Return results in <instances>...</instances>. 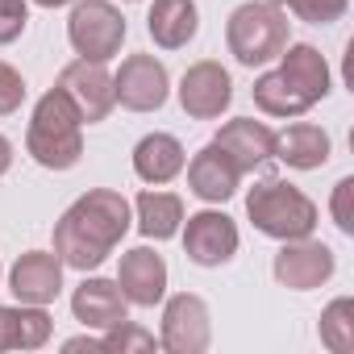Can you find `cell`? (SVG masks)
Returning <instances> with one entry per match:
<instances>
[{"mask_svg":"<svg viewBox=\"0 0 354 354\" xmlns=\"http://www.w3.org/2000/svg\"><path fill=\"white\" fill-rule=\"evenodd\" d=\"M133 209L121 192L113 188H92L84 192L59 221H55V254L71 271H96L129 234Z\"/></svg>","mask_w":354,"mask_h":354,"instance_id":"1","label":"cell"},{"mask_svg":"<svg viewBox=\"0 0 354 354\" xmlns=\"http://www.w3.org/2000/svg\"><path fill=\"white\" fill-rule=\"evenodd\" d=\"M26 150L38 167L46 171H71L84 154V117L75 113V104L67 100L63 88H50L30 117L26 129Z\"/></svg>","mask_w":354,"mask_h":354,"instance_id":"2","label":"cell"},{"mask_svg":"<svg viewBox=\"0 0 354 354\" xmlns=\"http://www.w3.org/2000/svg\"><path fill=\"white\" fill-rule=\"evenodd\" d=\"M246 217L275 242H296L317 230V205L288 180H259L246 196Z\"/></svg>","mask_w":354,"mask_h":354,"instance_id":"3","label":"cell"},{"mask_svg":"<svg viewBox=\"0 0 354 354\" xmlns=\"http://www.w3.org/2000/svg\"><path fill=\"white\" fill-rule=\"evenodd\" d=\"M225 42L242 67H263V63L279 59L288 46V13L267 5V0L238 5L225 21Z\"/></svg>","mask_w":354,"mask_h":354,"instance_id":"4","label":"cell"},{"mask_svg":"<svg viewBox=\"0 0 354 354\" xmlns=\"http://www.w3.org/2000/svg\"><path fill=\"white\" fill-rule=\"evenodd\" d=\"M125 17L117 5L109 0H80L67 17V38H71V50L88 63H109L121 55V42H125Z\"/></svg>","mask_w":354,"mask_h":354,"instance_id":"5","label":"cell"},{"mask_svg":"<svg viewBox=\"0 0 354 354\" xmlns=\"http://www.w3.org/2000/svg\"><path fill=\"white\" fill-rule=\"evenodd\" d=\"M213 342V317L209 304L196 292H180L171 296L162 308V329H158V346L167 354H205Z\"/></svg>","mask_w":354,"mask_h":354,"instance_id":"6","label":"cell"},{"mask_svg":"<svg viewBox=\"0 0 354 354\" xmlns=\"http://www.w3.org/2000/svg\"><path fill=\"white\" fill-rule=\"evenodd\" d=\"M337 271V259L325 242H317L313 234L308 238H296V242H283L275 263H271V275L279 288L288 292H313L321 283H329Z\"/></svg>","mask_w":354,"mask_h":354,"instance_id":"7","label":"cell"},{"mask_svg":"<svg viewBox=\"0 0 354 354\" xmlns=\"http://www.w3.org/2000/svg\"><path fill=\"white\" fill-rule=\"evenodd\" d=\"M171 92V75L154 55H129L121 59L117 75H113V96L121 109L129 113H158L167 104Z\"/></svg>","mask_w":354,"mask_h":354,"instance_id":"8","label":"cell"},{"mask_svg":"<svg viewBox=\"0 0 354 354\" xmlns=\"http://www.w3.org/2000/svg\"><path fill=\"white\" fill-rule=\"evenodd\" d=\"M184 254L196 267H225L238 254V225L221 209H201L184 217Z\"/></svg>","mask_w":354,"mask_h":354,"instance_id":"9","label":"cell"},{"mask_svg":"<svg viewBox=\"0 0 354 354\" xmlns=\"http://www.w3.org/2000/svg\"><path fill=\"white\" fill-rule=\"evenodd\" d=\"M67 92V100L75 104V113L84 117V125H96L104 121L113 109H117V96H113V75L104 71V63H88V59H75L59 71V84Z\"/></svg>","mask_w":354,"mask_h":354,"instance_id":"10","label":"cell"},{"mask_svg":"<svg viewBox=\"0 0 354 354\" xmlns=\"http://www.w3.org/2000/svg\"><path fill=\"white\" fill-rule=\"evenodd\" d=\"M180 104L192 121H217L230 104H234V80L221 63L201 59L184 71L180 80Z\"/></svg>","mask_w":354,"mask_h":354,"instance_id":"11","label":"cell"},{"mask_svg":"<svg viewBox=\"0 0 354 354\" xmlns=\"http://www.w3.org/2000/svg\"><path fill=\"white\" fill-rule=\"evenodd\" d=\"M9 292L17 304H55L63 292V263L55 250H26L9 271Z\"/></svg>","mask_w":354,"mask_h":354,"instance_id":"12","label":"cell"},{"mask_svg":"<svg viewBox=\"0 0 354 354\" xmlns=\"http://www.w3.org/2000/svg\"><path fill=\"white\" fill-rule=\"evenodd\" d=\"M117 288L138 308L162 304V296H167V263H162V254L150 250V246L125 250L121 254V267H117Z\"/></svg>","mask_w":354,"mask_h":354,"instance_id":"13","label":"cell"},{"mask_svg":"<svg viewBox=\"0 0 354 354\" xmlns=\"http://www.w3.org/2000/svg\"><path fill=\"white\" fill-rule=\"evenodd\" d=\"M213 146H221L230 154V162L246 175V171H259L267 158H275V129L254 117H234L217 129Z\"/></svg>","mask_w":354,"mask_h":354,"instance_id":"14","label":"cell"},{"mask_svg":"<svg viewBox=\"0 0 354 354\" xmlns=\"http://www.w3.org/2000/svg\"><path fill=\"white\" fill-rule=\"evenodd\" d=\"M238 184H242V171L230 162V154L221 150V146H205V150H196L192 154V162H188V192L196 196V201H205V205H225L234 192H238Z\"/></svg>","mask_w":354,"mask_h":354,"instance_id":"15","label":"cell"},{"mask_svg":"<svg viewBox=\"0 0 354 354\" xmlns=\"http://www.w3.org/2000/svg\"><path fill=\"white\" fill-rule=\"evenodd\" d=\"M71 313L84 329H113L117 321L129 317V300L121 296L117 279L84 275V283L71 292Z\"/></svg>","mask_w":354,"mask_h":354,"instance_id":"16","label":"cell"},{"mask_svg":"<svg viewBox=\"0 0 354 354\" xmlns=\"http://www.w3.org/2000/svg\"><path fill=\"white\" fill-rule=\"evenodd\" d=\"M201 30V9L196 0H154L146 13V34L154 38L158 50H184Z\"/></svg>","mask_w":354,"mask_h":354,"instance_id":"17","label":"cell"},{"mask_svg":"<svg viewBox=\"0 0 354 354\" xmlns=\"http://www.w3.org/2000/svg\"><path fill=\"white\" fill-rule=\"evenodd\" d=\"M184 162H188V154L175 133H146L133 146V175L142 184H171L184 171Z\"/></svg>","mask_w":354,"mask_h":354,"instance_id":"18","label":"cell"},{"mask_svg":"<svg viewBox=\"0 0 354 354\" xmlns=\"http://www.w3.org/2000/svg\"><path fill=\"white\" fill-rule=\"evenodd\" d=\"M50 329L55 321L42 304H0V350H42Z\"/></svg>","mask_w":354,"mask_h":354,"instance_id":"19","label":"cell"},{"mask_svg":"<svg viewBox=\"0 0 354 354\" xmlns=\"http://www.w3.org/2000/svg\"><path fill=\"white\" fill-rule=\"evenodd\" d=\"M329 133L313 121H296L283 133H275V158L288 162L292 171H317L329 162Z\"/></svg>","mask_w":354,"mask_h":354,"instance_id":"20","label":"cell"},{"mask_svg":"<svg viewBox=\"0 0 354 354\" xmlns=\"http://www.w3.org/2000/svg\"><path fill=\"white\" fill-rule=\"evenodd\" d=\"M279 71L292 80V88H300L313 104H321L329 96V63L317 46L308 42H288L279 55Z\"/></svg>","mask_w":354,"mask_h":354,"instance_id":"21","label":"cell"},{"mask_svg":"<svg viewBox=\"0 0 354 354\" xmlns=\"http://www.w3.org/2000/svg\"><path fill=\"white\" fill-rule=\"evenodd\" d=\"M133 213H138L142 238H150V242H167V238L180 234V225H184V201L175 192H158L154 184L146 192H138Z\"/></svg>","mask_w":354,"mask_h":354,"instance_id":"22","label":"cell"},{"mask_svg":"<svg viewBox=\"0 0 354 354\" xmlns=\"http://www.w3.org/2000/svg\"><path fill=\"white\" fill-rule=\"evenodd\" d=\"M250 96H254V104H259L267 117H300V113L313 109V100H308L300 88H292V80H288L279 67H275V71H263V75L254 80Z\"/></svg>","mask_w":354,"mask_h":354,"instance_id":"23","label":"cell"},{"mask_svg":"<svg viewBox=\"0 0 354 354\" xmlns=\"http://www.w3.org/2000/svg\"><path fill=\"white\" fill-rule=\"evenodd\" d=\"M321 346L333 350V354H350L354 350V300L350 296H337L325 313H321Z\"/></svg>","mask_w":354,"mask_h":354,"instance_id":"24","label":"cell"},{"mask_svg":"<svg viewBox=\"0 0 354 354\" xmlns=\"http://www.w3.org/2000/svg\"><path fill=\"white\" fill-rule=\"evenodd\" d=\"M154 346H158L154 333L142 329V325H133L129 317L117 321L113 329H104V337H100V350L104 354H133V350H154Z\"/></svg>","mask_w":354,"mask_h":354,"instance_id":"25","label":"cell"},{"mask_svg":"<svg viewBox=\"0 0 354 354\" xmlns=\"http://www.w3.org/2000/svg\"><path fill=\"white\" fill-rule=\"evenodd\" d=\"M350 9V0H292V13L308 26H333Z\"/></svg>","mask_w":354,"mask_h":354,"instance_id":"26","label":"cell"},{"mask_svg":"<svg viewBox=\"0 0 354 354\" xmlns=\"http://www.w3.org/2000/svg\"><path fill=\"white\" fill-rule=\"evenodd\" d=\"M329 213H333V225H337L346 238H354V180H350V175L333 184V201H329Z\"/></svg>","mask_w":354,"mask_h":354,"instance_id":"27","label":"cell"},{"mask_svg":"<svg viewBox=\"0 0 354 354\" xmlns=\"http://www.w3.org/2000/svg\"><path fill=\"white\" fill-rule=\"evenodd\" d=\"M30 26V5L26 0H0V46H9L26 34Z\"/></svg>","mask_w":354,"mask_h":354,"instance_id":"28","label":"cell"},{"mask_svg":"<svg viewBox=\"0 0 354 354\" xmlns=\"http://www.w3.org/2000/svg\"><path fill=\"white\" fill-rule=\"evenodd\" d=\"M26 104V80L17 67L0 63V117H13L17 109Z\"/></svg>","mask_w":354,"mask_h":354,"instance_id":"29","label":"cell"},{"mask_svg":"<svg viewBox=\"0 0 354 354\" xmlns=\"http://www.w3.org/2000/svg\"><path fill=\"white\" fill-rule=\"evenodd\" d=\"M63 350H71V354H75V350H100V337H67Z\"/></svg>","mask_w":354,"mask_h":354,"instance_id":"30","label":"cell"},{"mask_svg":"<svg viewBox=\"0 0 354 354\" xmlns=\"http://www.w3.org/2000/svg\"><path fill=\"white\" fill-rule=\"evenodd\" d=\"M13 167V142L5 138V133H0V175H5Z\"/></svg>","mask_w":354,"mask_h":354,"instance_id":"31","label":"cell"},{"mask_svg":"<svg viewBox=\"0 0 354 354\" xmlns=\"http://www.w3.org/2000/svg\"><path fill=\"white\" fill-rule=\"evenodd\" d=\"M38 9H63V5H71V0H34Z\"/></svg>","mask_w":354,"mask_h":354,"instance_id":"32","label":"cell"},{"mask_svg":"<svg viewBox=\"0 0 354 354\" xmlns=\"http://www.w3.org/2000/svg\"><path fill=\"white\" fill-rule=\"evenodd\" d=\"M267 5H275V9H292V0H267Z\"/></svg>","mask_w":354,"mask_h":354,"instance_id":"33","label":"cell"}]
</instances>
